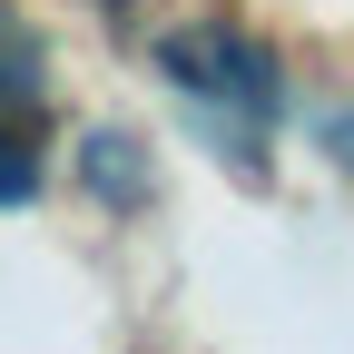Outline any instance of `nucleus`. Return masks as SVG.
<instances>
[{
  "mask_svg": "<svg viewBox=\"0 0 354 354\" xmlns=\"http://www.w3.org/2000/svg\"><path fill=\"white\" fill-rule=\"evenodd\" d=\"M158 69H167V88H177V99H187V109H197L236 158H256V148H266V128H276V109H286L276 59H266L246 30H227V20L177 30L167 50H158Z\"/></svg>",
  "mask_w": 354,
  "mask_h": 354,
  "instance_id": "1",
  "label": "nucleus"
},
{
  "mask_svg": "<svg viewBox=\"0 0 354 354\" xmlns=\"http://www.w3.org/2000/svg\"><path fill=\"white\" fill-rule=\"evenodd\" d=\"M39 138H50V99L20 59H0V207L39 197Z\"/></svg>",
  "mask_w": 354,
  "mask_h": 354,
  "instance_id": "2",
  "label": "nucleus"
}]
</instances>
